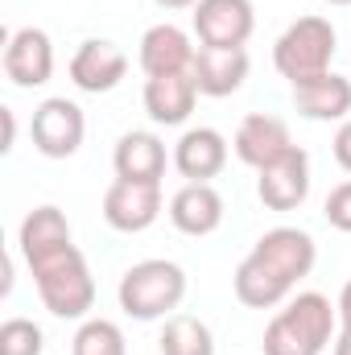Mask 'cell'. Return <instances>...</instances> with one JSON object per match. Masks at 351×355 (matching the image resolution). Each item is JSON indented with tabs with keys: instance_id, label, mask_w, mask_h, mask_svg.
<instances>
[{
	"instance_id": "13",
	"label": "cell",
	"mask_w": 351,
	"mask_h": 355,
	"mask_svg": "<svg viewBox=\"0 0 351 355\" xmlns=\"http://www.w3.org/2000/svg\"><path fill=\"white\" fill-rule=\"evenodd\" d=\"M232 149H236V157H240L244 166L264 170V166H273L277 157H285V153L293 149V137H289V124H285L281 116L252 112V116L240 120Z\"/></svg>"
},
{
	"instance_id": "4",
	"label": "cell",
	"mask_w": 351,
	"mask_h": 355,
	"mask_svg": "<svg viewBox=\"0 0 351 355\" xmlns=\"http://www.w3.org/2000/svg\"><path fill=\"white\" fill-rule=\"evenodd\" d=\"M339 50V33L327 17H298L273 46V67L289 83H306L314 75L331 71V58Z\"/></svg>"
},
{
	"instance_id": "6",
	"label": "cell",
	"mask_w": 351,
	"mask_h": 355,
	"mask_svg": "<svg viewBox=\"0 0 351 355\" xmlns=\"http://www.w3.org/2000/svg\"><path fill=\"white\" fill-rule=\"evenodd\" d=\"M162 215V182H128V178H116L108 190H103V219L108 227L124 232V236H137V232H149Z\"/></svg>"
},
{
	"instance_id": "11",
	"label": "cell",
	"mask_w": 351,
	"mask_h": 355,
	"mask_svg": "<svg viewBox=\"0 0 351 355\" xmlns=\"http://www.w3.org/2000/svg\"><path fill=\"white\" fill-rule=\"evenodd\" d=\"M252 257H261L277 277L298 285L302 277H310V268L318 261V244L302 227H273V232H264L261 240L252 244Z\"/></svg>"
},
{
	"instance_id": "23",
	"label": "cell",
	"mask_w": 351,
	"mask_h": 355,
	"mask_svg": "<svg viewBox=\"0 0 351 355\" xmlns=\"http://www.w3.org/2000/svg\"><path fill=\"white\" fill-rule=\"evenodd\" d=\"M71 355H128V343L112 318H83L71 339Z\"/></svg>"
},
{
	"instance_id": "22",
	"label": "cell",
	"mask_w": 351,
	"mask_h": 355,
	"mask_svg": "<svg viewBox=\"0 0 351 355\" xmlns=\"http://www.w3.org/2000/svg\"><path fill=\"white\" fill-rule=\"evenodd\" d=\"M157 352L162 355H215V335L194 314H170L162 335H157Z\"/></svg>"
},
{
	"instance_id": "28",
	"label": "cell",
	"mask_w": 351,
	"mask_h": 355,
	"mask_svg": "<svg viewBox=\"0 0 351 355\" xmlns=\"http://www.w3.org/2000/svg\"><path fill=\"white\" fill-rule=\"evenodd\" d=\"M0 116H4V145H0V149L8 153L12 141H17V120H12V107H0Z\"/></svg>"
},
{
	"instance_id": "16",
	"label": "cell",
	"mask_w": 351,
	"mask_h": 355,
	"mask_svg": "<svg viewBox=\"0 0 351 355\" xmlns=\"http://www.w3.org/2000/svg\"><path fill=\"white\" fill-rule=\"evenodd\" d=\"M170 223L182 236H211L223 223V194L211 182H186L170 198Z\"/></svg>"
},
{
	"instance_id": "12",
	"label": "cell",
	"mask_w": 351,
	"mask_h": 355,
	"mask_svg": "<svg viewBox=\"0 0 351 355\" xmlns=\"http://www.w3.org/2000/svg\"><path fill=\"white\" fill-rule=\"evenodd\" d=\"M248 50L244 46H198L194 54V87L198 95H211V99H223V95H236L248 79Z\"/></svg>"
},
{
	"instance_id": "5",
	"label": "cell",
	"mask_w": 351,
	"mask_h": 355,
	"mask_svg": "<svg viewBox=\"0 0 351 355\" xmlns=\"http://www.w3.org/2000/svg\"><path fill=\"white\" fill-rule=\"evenodd\" d=\"M29 137H33V149L50 162H67L83 149V137H87V116L75 99L67 95H50L33 107V120H29Z\"/></svg>"
},
{
	"instance_id": "7",
	"label": "cell",
	"mask_w": 351,
	"mask_h": 355,
	"mask_svg": "<svg viewBox=\"0 0 351 355\" xmlns=\"http://www.w3.org/2000/svg\"><path fill=\"white\" fill-rule=\"evenodd\" d=\"M190 21L198 46H244L257 29V8L252 0H198Z\"/></svg>"
},
{
	"instance_id": "27",
	"label": "cell",
	"mask_w": 351,
	"mask_h": 355,
	"mask_svg": "<svg viewBox=\"0 0 351 355\" xmlns=\"http://www.w3.org/2000/svg\"><path fill=\"white\" fill-rule=\"evenodd\" d=\"M335 310H339V327H343V335H351V281L339 289V302H335Z\"/></svg>"
},
{
	"instance_id": "30",
	"label": "cell",
	"mask_w": 351,
	"mask_h": 355,
	"mask_svg": "<svg viewBox=\"0 0 351 355\" xmlns=\"http://www.w3.org/2000/svg\"><path fill=\"white\" fill-rule=\"evenodd\" d=\"M335 355H351V335H339L335 339Z\"/></svg>"
},
{
	"instance_id": "19",
	"label": "cell",
	"mask_w": 351,
	"mask_h": 355,
	"mask_svg": "<svg viewBox=\"0 0 351 355\" xmlns=\"http://www.w3.org/2000/svg\"><path fill=\"white\" fill-rule=\"evenodd\" d=\"M17 244H21L25 265H33V261H46V257H54V252L71 248L75 240H71V223H67V215H62L58 207H50V202H46V207H33V211L21 219Z\"/></svg>"
},
{
	"instance_id": "31",
	"label": "cell",
	"mask_w": 351,
	"mask_h": 355,
	"mask_svg": "<svg viewBox=\"0 0 351 355\" xmlns=\"http://www.w3.org/2000/svg\"><path fill=\"white\" fill-rule=\"evenodd\" d=\"M327 4H335V8H348L351 0H327Z\"/></svg>"
},
{
	"instance_id": "18",
	"label": "cell",
	"mask_w": 351,
	"mask_h": 355,
	"mask_svg": "<svg viewBox=\"0 0 351 355\" xmlns=\"http://www.w3.org/2000/svg\"><path fill=\"white\" fill-rule=\"evenodd\" d=\"M293 107L306 120H348L351 116V79L348 75H314L306 83H293Z\"/></svg>"
},
{
	"instance_id": "25",
	"label": "cell",
	"mask_w": 351,
	"mask_h": 355,
	"mask_svg": "<svg viewBox=\"0 0 351 355\" xmlns=\"http://www.w3.org/2000/svg\"><path fill=\"white\" fill-rule=\"evenodd\" d=\"M323 215H327V223L335 232H348L351 236V178L339 182V186H331V194L323 202Z\"/></svg>"
},
{
	"instance_id": "26",
	"label": "cell",
	"mask_w": 351,
	"mask_h": 355,
	"mask_svg": "<svg viewBox=\"0 0 351 355\" xmlns=\"http://www.w3.org/2000/svg\"><path fill=\"white\" fill-rule=\"evenodd\" d=\"M331 149H335V162L351 174V116L339 124V132H335V145H331Z\"/></svg>"
},
{
	"instance_id": "15",
	"label": "cell",
	"mask_w": 351,
	"mask_h": 355,
	"mask_svg": "<svg viewBox=\"0 0 351 355\" xmlns=\"http://www.w3.org/2000/svg\"><path fill=\"white\" fill-rule=\"evenodd\" d=\"M194 54L198 50H194L190 33L170 25V21L145 29V37H141V71L149 79H157V75H186L194 67Z\"/></svg>"
},
{
	"instance_id": "9",
	"label": "cell",
	"mask_w": 351,
	"mask_h": 355,
	"mask_svg": "<svg viewBox=\"0 0 351 355\" xmlns=\"http://www.w3.org/2000/svg\"><path fill=\"white\" fill-rule=\"evenodd\" d=\"M257 174V198L268 211H298L310 198V153L298 145Z\"/></svg>"
},
{
	"instance_id": "14",
	"label": "cell",
	"mask_w": 351,
	"mask_h": 355,
	"mask_svg": "<svg viewBox=\"0 0 351 355\" xmlns=\"http://www.w3.org/2000/svg\"><path fill=\"white\" fill-rule=\"evenodd\" d=\"M170 157H174V170L186 182H211V178L223 174V166H228V137L219 128H207V124L186 128L178 137Z\"/></svg>"
},
{
	"instance_id": "2",
	"label": "cell",
	"mask_w": 351,
	"mask_h": 355,
	"mask_svg": "<svg viewBox=\"0 0 351 355\" xmlns=\"http://www.w3.org/2000/svg\"><path fill=\"white\" fill-rule=\"evenodd\" d=\"M116 297H120V310L128 318H137V322L170 318L182 306V297H186V272H182V265L162 261V257L141 261V265H132L120 277Z\"/></svg>"
},
{
	"instance_id": "10",
	"label": "cell",
	"mask_w": 351,
	"mask_h": 355,
	"mask_svg": "<svg viewBox=\"0 0 351 355\" xmlns=\"http://www.w3.org/2000/svg\"><path fill=\"white\" fill-rule=\"evenodd\" d=\"M124 75H128V54L108 37H87L71 58V83L87 95L116 91Z\"/></svg>"
},
{
	"instance_id": "29",
	"label": "cell",
	"mask_w": 351,
	"mask_h": 355,
	"mask_svg": "<svg viewBox=\"0 0 351 355\" xmlns=\"http://www.w3.org/2000/svg\"><path fill=\"white\" fill-rule=\"evenodd\" d=\"M157 8H166V12H182V8H194L198 0H153Z\"/></svg>"
},
{
	"instance_id": "20",
	"label": "cell",
	"mask_w": 351,
	"mask_h": 355,
	"mask_svg": "<svg viewBox=\"0 0 351 355\" xmlns=\"http://www.w3.org/2000/svg\"><path fill=\"white\" fill-rule=\"evenodd\" d=\"M194 99H198V87H194V75H157V79H145V112L153 124H166V128H178L190 120L194 112Z\"/></svg>"
},
{
	"instance_id": "17",
	"label": "cell",
	"mask_w": 351,
	"mask_h": 355,
	"mask_svg": "<svg viewBox=\"0 0 351 355\" xmlns=\"http://www.w3.org/2000/svg\"><path fill=\"white\" fill-rule=\"evenodd\" d=\"M170 162L174 157H166V141L157 132H124L112 149L116 178H128V182H162Z\"/></svg>"
},
{
	"instance_id": "24",
	"label": "cell",
	"mask_w": 351,
	"mask_h": 355,
	"mask_svg": "<svg viewBox=\"0 0 351 355\" xmlns=\"http://www.w3.org/2000/svg\"><path fill=\"white\" fill-rule=\"evenodd\" d=\"M46 335L33 318H8L0 327V355H42Z\"/></svg>"
},
{
	"instance_id": "1",
	"label": "cell",
	"mask_w": 351,
	"mask_h": 355,
	"mask_svg": "<svg viewBox=\"0 0 351 355\" xmlns=\"http://www.w3.org/2000/svg\"><path fill=\"white\" fill-rule=\"evenodd\" d=\"M335 327H339V310L331 306V297H323L314 289L298 293L264 327L261 352L264 355H323L327 343L335 339Z\"/></svg>"
},
{
	"instance_id": "21",
	"label": "cell",
	"mask_w": 351,
	"mask_h": 355,
	"mask_svg": "<svg viewBox=\"0 0 351 355\" xmlns=\"http://www.w3.org/2000/svg\"><path fill=\"white\" fill-rule=\"evenodd\" d=\"M232 289H236L240 306H248V310H273V306H281V302L293 293V285H289L285 277H277V272L264 265L261 257H252V252L240 261L236 277H232Z\"/></svg>"
},
{
	"instance_id": "8",
	"label": "cell",
	"mask_w": 351,
	"mask_h": 355,
	"mask_svg": "<svg viewBox=\"0 0 351 355\" xmlns=\"http://www.w3.org/2000/svg\"><path fill=\"white\" fill-rule=\"evenodd\" d=\"M4 75L12 87H46L54 75V42L46 29L25 25L17 33H8L4 46Z\"/></svg>"
},
{
	"instance_id": "3",
	"label": "cell",
	"mask_w": 351,
	"mask_h": 355,
	"mask_svg": "<svg viewBox=\"0 0 351 355\" xmlns=\"http://www.w3.org/2000/svg\"><path fill=\"white\" fill-rule=\"evenodd\" d=\"M29 272H33L42 306L54 318H87V310L95 306V277L87 268V257L75 244L46 261H33Z\"/></svg>"
}]
</instances>
